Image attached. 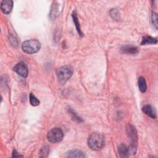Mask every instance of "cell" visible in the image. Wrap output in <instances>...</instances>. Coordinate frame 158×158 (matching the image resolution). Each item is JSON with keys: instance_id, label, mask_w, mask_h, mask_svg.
Segmentation results:
<instances>
[{"instance_id": "1", "label": "cell", "mask_w": 158, "mask_h": 158, "mask_svg": "<svg viewBox=\"0 0 158 158\" xmlns=\"http://www.w3.org/2000/svg\"><path fill=\"white\" fill-rule=\"evenodd\" d=\"M87 143L91 149L98 151L104 146L105 138L102 134L93 133L89 136Z\"/></svg>"}, {"instance_id": "2", "label": "cell", "mask_w": 158, "mask_h": 158, "mask_svg": "<svg viewBox=\"0 0 158 158\" xmlns=\"http://www.w3.org/2000/svg\"><path fill=\"white\" fill-rule=\"evenodd\" d=\"M126 130L128 136L130 139V144L128 148L129 153L131 154H135L136 152L138 143V135L136 130L135 127L131 125H128Z\"/></svg>"}, {"instance_id": "3", "label": "cell", "mask_w": 158, "mask_h": 158, "mask_svg": "<svg viewBox=\"0 0 158 158\" xmlns=\"http://www.w3.org/2000/svg\"><path fill=\"white\" fill-rule=\"evenodd\" d=\"M73 73L72 67L70 65H64L59 68L57 70L56 74L59 82L60 84H65V83L70 78Z\"/></svg>"}, {"instance_id": "4", "label": "cell", "mask_w": 158, "mask_h": 158, "mask_svg": "<svg viewBox=\"0 0 158 158\" xmlns=\"http://www.w3.org/2000/svg\"><path fill=\"white\" fill-rule=\"evenodd\" d=\"M41 48V44L37 40H28L23 42L22 49L27 54H33L38 52Z\"/></svg>"}, {"instance_id": "5", "label": "cell", "mask_w": 158, "mask_h": 158, "mask_svg": "<svg viewBox=\"0 0 158 158\" xmlns=\"http://www.w3.org/2000/svg\"><path fill=\"white\" fill-rule=\"evenodd\" d=\"M64 138V133L60 128H54L49 130L47 134L48 140L52 143L60 142Z\"/></svg>"}, {"instance_id": "6", "label": "cell", "mask_w": 158, "mask_h": 158, "mask_svg": "<svg viewBox=\"0 0 158 158\" xmlns=\"http://www.w3.org/2000/svg\"><path fill=\"white\" fill-rule=\"evenodd\" d=\"M14 70L19 75L22 77H27L28 73V70L27 66L23 62H20L15 65L14 67Z\"/></svg>"}, {"instance_id": "7", "label": "cell", "mask_w": 158, "mask_h": 158, "mask_svg": "<svg viewBox=\"0 0 158 158\" xmlns=\"http://www.w3.org/2000/svg\"><path fill=\"white\" fill-rule=\"evenodd\" d=\"M13 7V1L11 0H3L1 3V9L2 13L9 14Z\"/></svg>"}, {"instance_id": "8", "label": "cell", "mask_w": 158, "mask_h": 158, "mask_svg": "<svg viewBox=\"0 0 158 158\" xmlns=\"http://www.w3.org/2000/svg\"><path fill=\"white\" fill-rule=\"evenodd\" d=\"M142 111L146 115L149 116L152 118H156L157 117L156 111L154 107L150 105H145L142 108Z\"/></svg>"}, {"instance_id": "9", "label": "cell", "mask_w": 158, "mask_h": 158, "mask_svg": "<svg viewBox=\"0 0 158 158\" xmlns=\"http://www.w3.org/2000/svg\"><path fill=\"white\" fill-rule=\"evenodd\" d=\"M120 50L123 53L126 54H135L138 52V48L133 45H125L123 46L121 48Z\"/></svg>"}, {"instance_id": "10", "label": "cell", "mask_w": 158, "mask_h": 158, "mask_svg": "<svg viewBox=\"0 0 158 158\" xmlns=\"http://www.w3.org/2000/svg\"><path fill=\"white\" fill-rule=\"evenodd\" d=\"M66 157H85V154L83 152L78 149L70 150L67 152Z\"/></svg>"}, {"instance_id": "11", "label": "cell", "mask_w": 158, "mask_h": 158, "mask_svg": "<svg viewBox=\"0 0 158 158\" xmlns=\"http://www.w3.org/2000/svg\"><path fill=\"white\" fill-rule=\"evenodd\" d=\"M157 43V40L156 38H153L150 36H144L141 40V44H156Z\"/></svg>"}, {"instance_id": "12", "label": "cell", "mask_w": 158, "mask_h": 158, "mask_svg": "<svg viewBox=\"0 0 158 158\" xmlns=\"http://www.w3.org/2000/svg\"><path fill=\"white\" fill-rule=\"evenodd\" d=\"M118 152L121 157H127L129 156V151L128 148L125 144H121L118 147Z\"/></svg>"}, {"instance_id": "13", "label": "cell", "mask_w": 158, "mask_h": 158, "mask_svg": "<svg viewBox=\"0 0 158 158\" xmlns=\"http://www.w3.org/2000/svg\"><path fill=\"white\" fill-rule=\"evenodd\" d=\"M138 87L141 92L145 93L147 89V85L145 78L143 77H139L138 80Z\"/></svg>"}, {"instance_id": "14", "label": "cell", "mask_w": 158, "mask_h": 158, "mask_svg": "<svg viewBox=\"0 0 158 158\" xmlns=\"http://www.w3.org/2000/svg\"><path fill=\"white\" fill-rule=\"evenodd\" d=\"M72 19H73V21L74 22V24L75 25V27H76V29H77V31L78 33V35L81 36H83V34L81 30V28H80V23H79V21H78V17H77V15L76 14L75 12H73L72 14Z\"/></svg>"}, {"instance_id": "15", "label": "cell", "mask_w": 158, "mask_h": 158, "mask_svg": "<svg viewBox=\"0 0 158 158\" xmlns=\"http://www.w3.org/2000/svg\"><path fill=\"white\" fill-rule=\"evenodd\" d=\"M69 114H70V115H71L72 119H73L74 121H75V122H78V123H80V122H81L83 121L82 119H81V118H80V117L77 115V114H76V113L75 112V111H74L73 109H72L71 108H69Z\"/></svg>"}, {"instance_id": "16", "label": "cell", "mask_w": 158, "mask_h": 158, "mask_svg": "<svg viewBox=\"0 0 158 158\" xmlns=\"http://www.w3.org/2000/svg\"><path fill=\"white\" fill-rule=\"evenodd\" d=\"M29 98H30V102L31 106H37L40 104V101L36 98V96L33 95V93H30L29 95Z\"/></svg>"}, {"instance_id": "17", "label": "cell", "mask_w": 158, "mask_h": 158, "mask_svg": "<svg viewBox=\"0 0 158 158\" xmlns=\"http://www.w3.org/2000/svg\"><path fill=\"white\" fill-rule=\"evenodd\" d=\"M49 152V148L48 146H43L40 151V157H46Z\"/></svg>"}, {"instance_id": "18", "label": "cell", "mask_w": 158, "mask_h": 158, "mask_svg": "<svg viewBox=\"0 0 158 158\" xmlns=\"http://www.w3.org/2000/svg\"><path fill=\"white\" fill-rule=\"evenodd\" d=\"M151 19H152V22L153 25H154V27H156V28H157V15L156 13L155 12H152V15H151Z\"/></svg>"}, {"instance_id": "19", "label": "cell", "mask_w": 158, "mask_h": 158, "mask_svg": "<svg viewBox=\"0 0 158 158\" xmlns=\"http://www.w3.org/2000/svg\"><path fill=\"white\" fill-rule=\"evenodd\" d=\"M110 15L114 19H118V12L116 10V9H112L110 11Z\"/></svg>"}, {"instance_id": "20", "label": "cell", "mask_w": 158, "mask_h": 158, "mask_svg": "<svg viewBox=\"0 0 158 158\" xmlns=\"http://www.w3.org/2000/svg\"><path fill=\"white\" fill-rule=\"evenodd\" d=\"M12 157H23V156L19 154L17 152V151H16L15 149H14V150L13 151Z\"/></svg>"}]
</instances>
